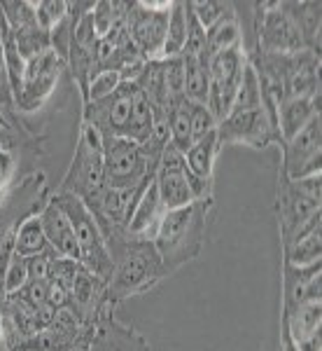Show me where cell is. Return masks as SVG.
<instances>
[{
    "instance_id": "f1b7e54d",
    "label": "cell",
    "mask_w": 322,
    "mask_h": 351,
    "mask_svg": "<svg viewBox=\"0 0 322 351\" xmlns=\"http://www.w3.org/2000/svg\"><path fill=\"white\" fill-rule=\"evenodd\" d=\"M28 284V260L12 256L3 271V295L10 298Z\"/></svg>"
},
{
    "instance_id": "8992f818",
    "label": "cell",
    "mask_w": 322,
    "mask_h": 351,
    "mask_svg": "<svg viewBox=\"0 0 322 351\" xmlns=\"http://www.w3.org/2000/svg\"><path fill=\"white\" fill-rule=\"evenodd\" d=\"M148 167H159V162H148L140 143L122 136H103V171L107 188L138 190L148 176Z\"/></svg>"
},
{
    "instance_id": "7c38bea8",
    "label": "cell",
    "mask_w": 322,
    "mask_h": 351,
    "mask_svg": "<svg viewBox=\"0 0 322 351\" xmlns=\"http://www.w3.org/2000/svg\"><path fill=\"white\" fill-rule=\"evenodd\" d=\"M267 8L269 12L259 14L262 16V21H259V52L292 56L306 49L301 33L292 21V16L287 14V10L282 8V3H269Z\"/></svg>"
},
{
    "instance_id": "603a6c76",
    "label": "cell",
    "mask_w": 322,
    "mask_h": 351,
    "mask_svg": "<svg viewBox=\"0 0 322 351\" xmlns=\"http://www.w3.org/2000/svg\"><path fill=\"white\" fill-rule=\"evenodd\" d=\"M44 251H49V243H47V237H44L40 216H28L24 223L16 228L14 256L33 258V256H40Z\"/></svg>"
},
{
    "instance_id": "44dd1931",
    "label": "cell",
    "mask_w": 322,
    "mask_h": 351,
    "mask_svg": "<svg viewBox=\"0 0 322 351\" xmlns=\"http://www.w3.org/2000/svg\"><path fill=\"white\" fill-rule=\"evenodd\" d=\"M236 45H243V38L239 14L234 12V5H231L227 14H222L211 28H206V52L208 56H215Z\"/></svg>"
},
{
    "instance_id": "7402d4cb",
    "label": "cell",
    "mask_w": 322,
    "mask_h": 351,
    "mask_svg": "<svg viewBox=\"0 0 322 351\" xmlns=\"http://www.w3.org/2000/svg\"><path fill=\"white\" fill-rule=\"evenodd\" d=\"M187 31H189V3H171L161 59H178L183 54L185 43H187Z\"/></svg>"
},
{
    "instance_id": "484cf974",
    "label": "cell",
    "mask_w": 322,
    "mask_h": 351,
    "mask_svg": "<svg viewBox=\"0 0 322 351\" xmlns=\"http://www.w3.org/2000/svg\"><path fill=\"white\" fill-rule=\"evenodd\" d=\"M126 5L129 3H110V0H98V3H94V10L89 14H92L96 36L105 38L107 33H110V28L115 26V21L126 14Z\"/></svg>"
},
{
    "instance_id": "7a4b0ae2",
    "label": "cell",
    "mask_w": 322,
    "mask_h": 351,
    "mask_svg": "<svg viewBox=\"0 0 322 351\" xmlns=\"http://www.w3.org/2000/svg\"><path fill=\"white\" fill-rule=\"evenodd\" d=\"M211 202H191L183 208L166 211L155 237V248L161 258L163 276L180 269L199 256L206 237V218Z\"/></svg>"
},
{
    "instance_id": "4316f807",
    "label": "cell",
    "mask_w": 322,
    "mask_h": 351,
    "mask_svg": "<svg viewBox=\"0 0 322 351\" xmlns=\"http://www.w3.org/2000/svg\"><path fill=\"white\" fill-rule=\"evenodd\" d=\"M36 19L42 31L52 33L56 26L68 16V3L66 0H40V3H31Z\"/></svg>"
},
{
    "instance_id": "ba28073f",
    "label": "cell",
    "mask_w": 322,
    "mask_h": 351,
    "mask_svg": "<svg viewBox=\"0 0 322 351\" xmlns=\"http://www.w3.org/2000/svg\"><path fill=\"white\" fill-rule=\"evenodd\" d=\"M217 141L222 145H252V148H264L271 141H280L276 122L271 120L267 106L247 110H229V115L222 122H217Z\"/></svg>"
},
{
    "instance_id": "30bf717a",
    "label": "cell",
    "mask_w": 322,
    "mask_h": 351,
    "mask_svg": "<svg viewBox=\"0 0 322 351\" xmlns=\"http://www.w3.org/2000/svg\"><path fill=\"white\" fill-rule=\"evenodd\" d=\"M135 82H122L112 96L94 104H84V124L94 127L100 136H129L133 110Z\"/></svg>"
},
{
    "instance_id": "52a82bcc",
    "label": "cell",
    "mask_w": 322,
    "mask_h": 351,
    "mask_svg": "<svg viewBox=\"0 0 322 351\" xmlns=\"http://www.w3.org/2000/svg\"><path fill=\"white\" fill-rule=\"evenodd\" d=\"M168 14L171 3L150 0V3H129L126 8V26L129 36L145 61H157L163 54L166 43Z\"/></svg>"
},
{
    "instance_id": "d4e9b609",
    "label": "cell",
    "mask_w": 322,
    "mask_h": 351,
    "mask_svg": "<svg viewBox=\"0 0 322 351\" xmlns=\"http://www.w3.org/2000/svg\"><path fill=\"white\" fill-rule=\"evenodd\" d=\"M285 253H287L285 263L292 265V267H306V265L320 263V228L308 232L299 241L290 243L285 248Z\"/></svg>"
},
{
    "instance_id": "ac0fdd59",
    "label": "cell",
    "mask_w": 322,
    "mask_h": 351,
    "mask_svg": "<svg viewBox=\"0 0 322 351\" xmlns=\"http://www.w3.org/2000/svg\"><path fill=\"white\" fill-rule=\"evenodd\" d=\"M163 213H166V208H163V204L159 199V190H157V183H152L140 195V199L135 202V208L126 223V232L135 237V239L155 241Z\"/></svg>"
},
{
    "instance_id": "d6a6232c",
    "label": "cell",
    "mask_w": 322,
    "mask_h": 351,
    "mask_svg": "<svg viewBox=\"0 0 322 351\" xmlns=\"http://www.w3.org/2000/svg\"><path fill=\"white\" fill-rule=\"evenodd\" d=\"M14 176V160L10 152L0 150V199H3L5 190L10 188V180Z\"/></svg>"
},
{
    "instance_id": "836d02e7",
    "label": "cell",
    "mask_w": 322,
    "mask_h": 351,
    "mask_svg": "<svg viewBox=\"0 0 322 351\" xmlns=\"http://www.w3.org/2000/svg\"><path fill=\"white\" fill-rule=\"evenodd\" d=\"M282 351H299V349H297V344L292 342L290 332H287V326H285V321H282Z\"/></svg>"
},
{
    "instance_id": "1f68e13d",
    "label": "cell",
    "mask_w": 322,
    "mask_h": 351,
    "mask_svg": "<svg viewBox=\"0 0 322 351\" xmlns=\"http://www.w3.org/2000/svg\"><path fill=\"white\" fill-rule=\"evenodd\" d=\"M56 253L49 251L40 253V256L26 258L28 260V279H49V269H52V260Z\"/></svg>"
},
{
    "instance_id": "9c48e42d",
    "label": "cell",
    "mask_w": 322,
    "mask_h": 351,
    "mask_svg": "<svg viewBox=\"0 0 322 351\" xmlns=\"http://www.w3.org/2000/svg\"><path fill=\"white\" fill-rule=\"evenodd\" d=\"M315 213H320V173L301 180L285 178L280 192V228L285 243Z\"/></svg>"
},
{
    "instance_id": "83f0119b",
    "label": "cell",
    "mask_w": 322,
    "mask_h": 351,
    "mask_svg": "<svg viewBox=\"0 0 322 351\" xmlns=\"http://www.w3.org/2000/svg\"><path fill=\"white\" fill-rule=\"evenodd\" d=\"M122 75L120 71H100L98 75H94L89 80L87 96H84V104H94V101H103L107 96H112L120 89Z\"/></svg>"
},
{
    "instance_id": "f546056e",
    "label": "cell",
    "mask_w": 322,
    "mask_h": 351,
    "mask_svg": "<svg viewBox=\"0 0 322 351\" xmlns=\"http://www.w3.org/2000/svg\"><path fill=\"white\" fill-rule=\"evenodd\" d=\"M189 8H191V14L196 16V21H199L203 28H211L219 16L229 12L231 3H219V0H199V3H189Z\"/></svg>"
},
{
    "instance_id": "6da1fadb",
    "label": "cell",
    "mask_w": 322,
    "mask_h": 351,
    "mask_svg": "<svg viewBox=\"0 0 322 351\" xmlns=\"http://www.w3.org/2000/svg\"><path fill=\"white\" fill-rule=\"evenodd\" d=\"M105 243L112 258V276L105 284L107 302L145 293L163 279L161 258L152 241L135 239L126 230H115L105 234Z\"/></svg>"
},
{
    "instance_id": "3957f363",
    "label": "cell",
    "mask_w": 322,
    "mask_h": 351,
    "mask_svg": "<svg viewBox=\"0 0 322 351\" xmlns=\"http://www.w3.org/2000/svg\"><path fill=\"white\" fill-rule=\"evenodd\" d=\"M54 202L59 204L61 211L66 213L72 225L77 246H80L82 267H87L96 279L107 284L112 276V258H110L105 237H103V232H100L98 223H96L94 213L89 211V206L80 197L68 195V192H59V195L54 197Z\"/></svg>"
},
{
    "instance_id": "5b68a950",
    "label": "cell",
    "mask_w": 322,
    "mask_h": 351,
    "mask_svg": "<svg viewBox=\"0 0 322 351\" xmlns=\"http://www.w3.org/2000/svg\"><path fill=\"white\" fill-rule=\"evenodd\" d=\"M245 66H247V54L243 49V45H236V47L211 56V64H208L206 108L213 112L217 122H222L227 117V112L231 110V106H234Z\"/></svg>"
},
{
    "instance_id": "4fadbf2b",
    "label": "cell",
    "mask_w": 322,
    "mask_h": 351,
    "mask_svg": "<svg viewBox=\"0 0 322 351\" xmlns=\"http://www.w3.org/2000/svg\"><path fill=\"white\" fill-rule=\"evenodd\" d=\"M322 127L320 115H315L299 134L285 141V178L301 180L320 173L322 157Z\"/></svg>"
},
{
    "instance_id": "cb8c5ba5",
    "label": "cell",
    "mask_w": 322,
    "mask_h": 351,
    "mask_svg": "<svg viewBox=\"0 0 322 351\" xmlns=\"http://www.w3.org/2000/svg\"><path fill=\"white\" fill-rule=\"evenodd\" d=\"M189 106L191 101H183L178 108L168 112V143L180 152H187L191 141V122H189Z\"/></svg>"
},
{
    "instance_id": "4dcf8cb0",
    "label": "cell",
    "mask_w": 322,
    "mask_h": 351,
    "mask_svg": "<svg viewBox=\"0 0 322 351\" xmlns=\"http://www.w3.org/2000/svg\"><path fill=\"white\" fill-rule=\"evenodd\" d=\"M189 122H191V141H199L206 134L217 129V120H215L213 112L206 108V104L189 106Z\"/></svg>"
},
{
    "instance_id": "5bb4252c",
    "label": "cell",
    "mask_w": 322,
    "mask_h": 351,
    "mask_svg": "<svg viewBox=\"0 0 322 351\" xmlns=\"http://www.w3.org/2000/svg\"><path fill=\"white\" fill-rule=\"evenodd\" d=\"M157 190H159V199L166 211L173 208H183L194 202L191 190L187 185V164H185V152L173 148L171 143L163 148L159 157V169H157Z\"/></svg>"
},
{
    "instance_id": "d590c367",
    "label": "cell",
    "mask_w": 322,
    "mask_h": 351,
    "mask_svg": "<svg viewBox=\"0 0 322 351\" xmlns=\"http://www.w3.org/2000/svg\"><path fill=\"white\" fill-rule=\"evenodd\" d=\"M0 288H3V279H0Z\"/></svg>"
},
{
    "instance_id": "277c9868",
    "label": "cell",
    "mask_w": 322,
    "mask_h": 351,
    "mask_svg": "<svg viewBox=\"0 0 322 351\" xmlns=\"http://www.w3.org/2000/svg\"><path fill=\"white\" fill-rule=\"evenodd\" d=\"M105 188L107 183L103 171V136L94 127L82 122V136L77 141L75 157H72V164L66 173L61 192L80 197L87 206H92V204L98 202Z\"/></svg>"
},
{
    "instance_id": "9a60e30c",
    "label": "cell",
    "mask_w": 322,
    "mask_h": 351,
    "mask_svg": "<svg viewBox=\"0 0 322 351\" xmlns=\"http://www.w3.org/2000/svg\"><path fill=\"white\" fill-rule=\"evenodd\" d=\"M89 351H152L133 328L120 324L115 316H110L107 304L96 319L94 335L89 339Z\"/></svg>"
},
{
    "instance_id": "e0dca14e",
    "label": "cell",
    "mask_w": 322,
    "mask_h": 351,
    "mask_svg": "<svg viewBox=\"0 0 322 351\" xmlns=\"http://www.w3.org/2000/svg\"><path fill=\"white\" fill-rule=\"evenodd\" d=\"M320 115V94L313 99L306 96H287L276 108V129H278L280 143L290 141L292 136L301 132L306 124Z\"/></svg>"
},
{
    "instance_id": "8fae6325",
    "label": "cell",
    "mask_w": 322,
    "mask_h": 351,
    "mask_svg": "<svg viewBox=\"0 0 322 351\" xmlns=\"http://www.w3.org/2000/svg\"><path fill=\"white\" fill-rule=\"evenodd\" d=\"M66 61L54 52L52 47L47 52L33 56L26 61L21 92L16 96V106L21 110H38L44 104L49 94L54 92V84L59 80V73Z\"/></svg>"
},
{
    "instance_id": "ffe728a7",
    "label": "cell",
    "mask_w": 322,
    "mask_h": 351,
    "mask_svg": "<svg viewBox=\"0 0 322 351\" xmlns=\"http://www.w3.org/2000/svg\"><path fill=\"white\" fill-rule=\"evenodd\" d=\"M219 152V141L217 132L206 134L203 138L194 141L189 145V150L185 152V164H187V171L194 173L201 180H213V167L217 160Z\"/></svg>"
},
{
    "instance_id": "d6986e66",
    "label": "cell",
    "mask_w": 322,
    "mask_h": 351,
    "mask_svg": "<svg viewBox=\"0 0 322 351\" xmlns=\"http://www.w3.org/2000/svg\"><path fill=\"white\" fill-rule=\"evenodd\" d=\"M183 80H185V99L191 104H206L208 99V54H183Z\"/></svg>"
},
{
    "instance_id": "2e32d148",
    "label": "cell",
    "mask_w": 322,
    "mask_h": 351,
    "mask_svg": "<svg viewBox=\"0 0 322 351\" xmlns=\"http://www.w3.org/2000/svg\"><path fill=\"white\" fill-rule=\"evenodd\" d=\"M38 216H40V223H42L49 248H52L56 256L80 263V246H77L75 232H72L70 220H68L66 213L61 211L59 204L52 199L40 213H38Z\"/></svg>"
},
{
    "instance_id": "e575fe53",
    "label": "cell",
    "mask_w": 322,
    "mask_h": 351,
    "mask_svg": "<svg viewBox=\"0 0 322 351\" xmlns=\"http://www.w3.org/2000/svg\"><path fill=\"white\" fill-rule=\"evenodd\" d=\"M72 351H89V342H84V344H80V347H75Z\"/></svg>"
}]
</instances>
